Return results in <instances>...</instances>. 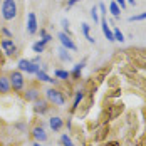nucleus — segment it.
I'll list each match as a JSON object with an SVG mask.
<instances>
[{
    "mask_svg": "<svg viewBox=\"0 0 146 146\" xmlns=\"http://www.w3.org/2000/svg\"><path fill=\"white\" fill-rule=\"evenodd\" d=\"M39 32V24H37V17L34 12H29L27 14V34L29 35H34Z\"/></svg>",
    "mask_w": 146,
    "mask_h": 146,
    "instance_id": "nucleus-6",
    "label": "nucleus"
},
{
    "mask_svg": "<svg viewBox=\"0 0 146 146\" xmlns=\"http://www.w3.org/2000/svg\"><path fill=\"white\" fill-rule=\"evenodd\" d=\"M9 79H10V86H12L14 92H22L24 91L25 79H24V74L20 72V71H12L10 76H9Z\"/></svg>",
    "mask_w": 146,
    "mask_h": 146,
    "instance_id": "nucleus-3",
    "label": "nucleus"
},
{
    "mask_svg": "<svg viewBox=\"0 0 146 146\" xmlns=\"http://www.w3.org/2000/svg\"><path fill=\"white\" fill-rule=\"evenodd\" d=\"M57 39H59V42H60V45H62L64 49H67V50H77V45L74 44V40L71 39V35H67V34H64V32H59Z\"/></svg>",
    "mask_w": 146,
    "mask_h": 146,
    "instance_id": "nucleus-5",
    "label": "nucleus"
},
{
    "mask_svg": "<svg viewBox=\"0 0 146 146\" xmlns=\"http://www.w3.org/2000/svg\"><path fill=\"white\" fill-rule=\"evenodd\" d=\"M98 10H99V9H98L96 5L91 9V17H92V20H94V22H99V14H98Z\"/></svg>",
    "mask_w": 146,
    "mask_h": 146,
    "instance_id": "nucleus-25",
    "label": "nucleus"
},
{
    "mask_svg": "<svg viewBox=\"0 0 146 146\" xmlns=\"http://www.w3.org/2000/svg\"><path fill=\"white\" fill-rule=\"evenodd\" d=\"M57 56H59V59L62 60V62H72V56L69 54V50L67 49H64L62 45L57 49Z\"/></svg>",
    "mask_w": 146,
    "mask_h": 146,
    "instance_id": "nucleus-15",
    "label": "nucleus"
},
{
    "mask_svg": "<svg viewBox=\"0 0 146 146\" xmlns=\"http://www.w3.org/2000/svg\"><path fill=\"white\" fill-rule=\"evenodd\" d=\"M32 138L37 141V143H45L47 141V133L42 126H34L32 128Z\"/></svg>",
    "mask_w": 146,
    "mask_h": 146,
    "instance_id": "nucleus-8",
    "label": "nucleus"
},
{
    "mask_svg": "<svg viewBox=\"0 0 146 146\" xmlns=\"http://www.w3.org/2000/svg\"><path fill=\"white\" fill-rule=\"evenodd\" d=\"M49 128L52 129L54 133H59L62 128H64V119L59 116H52L49 119Z\"/></svg>",
    "mask_w": 146,
    "mask_h": 146,
    "instance_id": "nucleus-9",
    "label": "nucleus"
},
{
    "mask_svg": "<svg viewBox=\"0 0 146 146\" xmlns=\"http://www.w3.org/2000/svg\"><path fill=\"white\" fill-rule=\"evenodd\" d=\"M34 111H35V114H45L49 111V102L37 99L35 101V106H34Z\"/></svg>",
    "mask_w": 146,
    "mask_h": 146,
    "instance_id": "nucleus-13",
    "label": "nucleus"
},
{
    "mask_svg": "<svg viewBox=\"0 0 146 146\" xmlns=\"http://www.w3.org/2000/svg\"><path fill=\"white\" fill-rule=\"evenodd\" d=\"M12 91L9 76H0V94H9Z\"/></svg>",
    "mask_w": 146,
    "mask_h": 146,
    "instance_id": "nucleus-12",
    "label": "nucleus"
},
{
    "mask_svg": "<svg viewBox=\"0 0 146 146\" xmlns=\"http://www.w3.org/2000/svg\"><path fill=\"white\" fill-rule=\"evenodd\" d=\"M126 3H131V5H136V2H134V0H126Z\"/></svg>",
    "mask_w": 146,
    "mask_h": 146,
    "instance_id": "nucleus-33",
    "label": "nucleus"
},
{
    "mask_svg": "<svg viewBox=\"0 0 146 146\" xmlns=\"http://www.w3.org/2000/svg\"><path fill=\"white\" fill-rule=\"evenodd\" d=\"M77 2H81V0H67V9H71V7H74Z\"/></svg>",
    "mask_w": 146,
    "mask_h": 146,
    "instance_id": "nucleus-31",
    "label": "nucleus"
},
{
    "mask_svg": "<svg viewBox=\"0 0 146 146\" xmlns=\"http://www.w3.org/2000/svg\"><path fill=\"white\" fill-rule=\"evenodd\" d=\"M2 34H3V35H5L7 39H10V37H12V32H10V30H9V29H5V27L2 29Z\"/></svg>",
    "mask_w": 146,
    "mask_h": 146,
    "instance_id": "nucleus-30",
    "label": "nucleus"
},
{
    "mask_svg": "<svg viewBox=\"0 0 146 146\" xmlns=\"http://www.w3.org/2000/svg\"><path fill=\"white\" fill-rule=\"evenodd\" d=\"M45 45H47V44H45L44 40L40 39V40H37V42H34V45H32V50H34V52H35L37 56H40V54H42V52L45 50Z\"/></svg>",
    "mask_w": 146,
    "mask_h": 146,
    "instance_id": "nucleus-18",
    "label": "nucleus"
},
{
    "mask_svg": "<svg viewBox=\"0 0 146 146\" xmlns=\"http://www.w3.org/2000/svg\"><path fill=\"white\" fill-rule=\"evenodd\" d=\"M134 20H146V12H143V14H138V15H133V17H129V22H134Z\"/></svg>",
    "mask_w": 146,
    "mask_h": 146,
    "instance_id": "nucleus-27",
    "label": "nucleus"
},
{
    "mask_svg": "<svg viewBox=\"0 0 146 146\" xmlns=\"http://www.w3.org/2000/svg\"><path fill=\"white\" fill-rule=\"evenodd\" d=\"M45 101L49 104H54V106H64L66 104V96L56 88H49L45 89Z\"/></svg>",
    "mask_w": 146,
    "mask_h": 146,
    "instance_id": "nucleus-1",
    "label": "nucleus"
},
{
    "mask_svg": "<svg viewBox=\"0 0 146 146\" xmlns=\"http://www.w3.org/2000/svg\"><path fill=\"white\" fill-rule=\"evenodd\" d=\"M82 98H84V92H82V89H79V91L76 92V98H74V102H72V109H76V108L79 106V102L82 101Z\"/></svg>",
    "mask_w": 146,
    "mask_h": 146,
    "instance_id": "nucleus-21",
    "label": "nucleus"
},
{
    "mask_svg": "<svg viewBox=\"0 0 146 146\" xmlns=\"http://www.w3.org/2000/svg\"><path fill=\"white\" fill-rule=\"evenodd\" d=\"M109 12L113 14V17H116V19L121 17V9H119V5H117L116 2H111L109 3Z\"/></svg>",
    "mask_w": 146,
    "mask_h": 146,
    "instance_id": "nucleus-19",
    "label": "nucleus"
},
{
    "mask_svg": "<svg viewBox=\"0 0 146 146\" xmlns=\"http://www.w3.org/2000/svg\"><path fill=\"white\" fill-rule=\"evenodd\" d=\"M114 2L119 5V9H126V5H128V3H126V0H114Z\"/></svg>",
    "mask_w": 146,
    "mask_h": 146,
    "instance_id": "nucleus-29",
    "label": "nucleus"
},
{
    "mask_svg": "<svg viewBox=\"0 0 146 146\" xmlns=\"http://www.w3.org/2000/svg\"><path fill=\"white\" fill-rule=\"evenodd\" d=\"M60 25H62V29H64V34H67V35H71V29H69V20H62L60 22Z\"/></svg>",
    "mask_w": 146,
    "mask_h": 146,
    "instance_id": "nucleus-26",
    "label": "nucleus"
},
{
    "mask_svg": "<svg viewBox=\"0 0 146 146\" xmlns=\"http://www.w3.org/2000/svg\"><path fill=\"white\" fill-rule=\"evenodd\" d=\"M0 12H2L3 20H14L17 17V2L15 0H3Z\"/></svg>",
    "mask_w": 146,
    "mask_h": 146,
    "instance_id": "nucleus-2",
    "label": "nucleus"
},
{
    "mask_svg": "<svg viewBox=\"0 0 146 146\" xmlns=\"http://www.w3.org/2000/svg\"><path fill=\"white\" fill-rule=\"evenodd\" d=\"M54 76H56V79H69L71 77V72L69 71H62V69H56L54 71Z\"/></svg>",
    "mask_w": 146,
    "mask_h": 146,
    "instance_id": "nucleus-20",
    "label": "nucleus"
},
{
    "mask_svg": "<svg viewBox=\"0 0 146 146\" xmlns=\"http://www.w3.org/2000/svg\"><path fill=\"white\" fill-rule=\"evenodd\" d=\"M113 34H114V40L117 42H124V34L119 29H113Z\"/></svg>",
    "mask_w": 146,
    "mask_h": 146,
    "instance_id": "nucleus-23",
    "label": "nucleus"
},
{
    "mask_svg": "<svg viewBox=\"0 0 146 146\" xmlns=\"http://www.w3.org/2000/svg\"><path fill=\"white\" fill-rule=\"evenodd\" d=\"M0 47H2V50L5 52V56H15V54H17V45H15L14 40H10V39H3V40L0 42Z\"/></svg>",
    "mask_w": 146,
    "mask_h": 146,
    "instance_id": "nucleus-7",
    "label": "nucleus"
},
{
    "mask_svg": "<svg viewBox=\"0 0 146 146\" xmlns=\"http://www.w3.org/2000/svg\"><path fill=\"white\" fill-rule=\"evenodd\" d=\"M32 146H42V143H37V141H34V145Z\"/></svg>",
    "mask_w": 146,
    "mask_h": 146,
    "instance_id": "nucleus-34",
    "label": "nucleus"
},
{
    "mask_svg": "<svg viewBox=\"0 0 146 146\" xmlns=\"http://www.w3.org/2000/svg\"><path fill=\"white\" fill-rule=\"evenodd\" d=\"M101 27H102V34H104V37H106L109 42H114V34H113V29L109 27L106 17H102L101 19Z\"/></svg>",
    "mask_w": 146,
    "mask_h": 146,
    "instance_id": "nucleus-11",
    "label": "nucleus"
},
{
    "mask_svg": "<svg viewBox=\"0 0 146 146\" xmlns=\"http://www.w3.org/2000/svg\"><path fill=\"white\" fill-rule=\"evenodd\" d=\"M86 67V60H82V62H77L76 66H74V69L71 71V76H72L74 79H77L79 76H81V72H82V69Z\"/></svg>",
    "mask_w": 146,
    "mask_h": 146,
    "instance_id": "nucleus-17",
    "label": "nucleus"
},
{
    "mask_svg": "<svg viewBox=\"0 0 146 146\" xmlns=\"http://www.w3.org/2000/svg\"><path fill=\"white\" fill-rule=\"evenodd\" d=\"M35 76H37V79H39V81H42V82H50V84H56V81H57V79H52V77L45 72V71H42V69H39V72L35 74Z\"/></svg>",
    "mask_w": 146,
    "mask_h": 146,
    "instance_id": "nucleus-16",
    "label": "nucleus"
},
{
    "mask_svg": "<svg viewBox=\"0 0 146 146\" xmlns=\"http://www.w3.org/2000/svg\"><path fill=\"white\" fill-rule=\"evenodd\" d=\"M81 29H82V34H84V39H88L89 44H96V39L91 37V25L88 22H82L81 24Z\"/></svg>",
    "mask_w": 146,
    "mask_h": 146,
    "instance_id": "nucleus-14",
    "label": "nucleus"
},
{
    "mask_svg": "<svg viewBox=\"0 0 146 146\" xmlns=\"http://www.w3.org/2000/svg\"><path fill=\"white\" fill-rule=\"evenodd\" d=\"M60 145L62 146H74V143H72V139H71L69 134H62L60 136Z\"/></svg>",
    "mask_w": 146,
    "mask_h": 146,
    "instance_id": "nucleus-22",
    "label": "nucleus"
},
{
    "mask_svg": "<svg viewBox=\"0 0 146 146\" xmlns=\"http://www.w3.org/2000/svg\"><path fill=\"white\" fill-rule=\"evenodd\" d=\"M40 37H42V40H44L45 44H49V42L52 40V35H50L45 29H40Z\"/></svg>",
    "mask_w": 146,
    "mask_h": 146,
    "instance_id": "nucleus-24",
    "label": "nucleus"
},
{
    "mask_svg": "<svg viewBox=\"0 0 146 146\" xmlns=\"http://www.w3.org/2000/svg\"><path fill=\"white\" fill-rule=\"evenodd\" d=\"M15 128H17V129H20V131H25V129H27L25 123H17V124H15Z\"/></svg>",
    "mask_w": 146,
    "mask_h": 146,
    "instance_id": "nucleus-28",
    "label": "nucleus"
},
{
    "mask_svg": "<svg viewBox=\"0 0 146 146\" xmlns=\"http://www.w3.org/2000/svg\"><path fill=\"white\" fill-rule=\"evenodd\" d=\"M39 96H40V91L37 88H30L27 91H24V99L27 102H35L39 99Z\"/></svg>",
    "mask_w": 146,
    "mask_h": 146,
    "instance_id": "nucleus-10",
    "label": "nucleus"
},
{
    "mask_svg": "<svg viewBox=\"0 0 146 146\" xmlns=\"http://www.w3.org/2000/svg\"><path fill=\"white\" fill-rule=\"evenodd\" d=\"M32 62L34 64H40V56H35V57L32 59Z\"/></svg>",
    "mask_w": 146,
    "mask_h": 146,
    "instance_id": "nucleus-32",
    "label": "nucleus"
},
{
    "mask_svg": "<svg viewBox=\"0 0 146 146\" xmlns=\"http://www.w3.org/2000/svg\"><path fill=\"white\" fill-rule=\"evenodd\" d=\"M17 66H19V71H20V72H27V74H37L39 69H40L39 64H34L29 59H20Z\"/></svg>",
    "mask_w": 146,
    "mask_h": 146,
    "instance_id": "nucleus-4",
    "label": "nucleus"
}]
</instances>
